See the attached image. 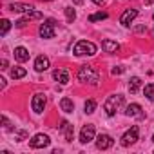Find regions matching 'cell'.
<instances>
[{
    "instance_id": "1f68e13d",
    "label": "cell",
    "mask_w": 154,
    "mask_h": 154,
    "mask_svg": "<svg viewBox=\"0 0 154 154\" xmlns=\"http://www.w3.org/2000/svg\"><path fill=\"white\" fill-rule=\"evenodd\" d=\"M6 87V78H0V89Z\"/></svg>"
},
{
    "instance_id": "2e32d148",
    "label": "cell",
    "mask_w": 154,
    "mask_h": 154,
    "mask_svg": "<svg viewBox=\"0 0 154 154\" xmlns=\"http://www.w3.org/2000/svg\"><path fill=\"white\" fill-rule=\"evenodd\" d=\"M15 58H17L18 62H27V60H29V51H27L26 47L18 45V47H15Z\"/></svg>"
},
{
    "instance_id": "ba28073f",
    "label": "cell",
    "mask_w": 154,
    "mask_h": 154,
    "mask_svg": "<svg viewBox=\"0 0 154 154\" xmlns=\"http://www.w3.org/2000/svg\"><path fill=\"white\" fill-rule=\"evenodd\" d=\"M136 17H138V9L129 8V9H125V11L122 13V17H120V24H122V26H125V27H129Z\"/></svg>"
},
{
    "instance_id": "74e56055",
    "label": "cell",
    "mask_w": 154,
    "mask_h": 154,
    "mask_svg": "<svg viewBox=\"0 0 154 154\" xmlns=\"http://www.w3.org/2000/svg\"><path fill=\"white\" fill-rule=\"evenodd\" d=\"M152 20H154V15H152Z\"/></svg>"
},
{
    "instance_id": "44dd1931",
    "label": "cell",
    "mask_w": 154,
    "mask_h": 154,
    "mask_svg": "<svg viewBox=\"0 0 154 154\" xmlns=\"http://www.w3.org/2000/svg\"><path fill=\"white\" fill-rule=\"evenodd\" d=\"M9 29H11V22H9L8 18H2V20H0V35L6 36Z\"/></svg>"
},
{
    "instance_id": "484cf974",
    "label": "cell",
    "mask_w": 154,
    "mask_h": 154,
    "mask_svg": "<svg viewBox=\"0 0 154 154\" xmlns=\"http://www.w3.org/2000/svg\"><path fill=\"white\" fill-rule=\"evenodd\" d=\"M26 17H27L29 20H40V18H42V13H38V11H31V13H26Z\"/></svg>"
},
{
    "instance_id": "603a6c76",
    "label": "cell",
    "mask_w": 154,
    "mask_h": 154,
    "mask_svg": "<svg viewBox=\"0 0 154 154\" xmlns=\"http://www.w3.org/2000/svg\"><path fill=\"white\" fill-rule=\"evenodd\" d=\"M84 111H85V114H93L96 111V102L94 100H87L85 105H84Z\"/></svg>"
},
{
    "instance_id": "e575fe53",
    "label": "cell",
    "mask_w": 154,
    "mask_h": 154,
    "mask_svg": "<svg viewBox=\"0 0 154 154\" xmlns=\"http://www.w3.org/2000/svg\"><path fill=\"white\" fill-rule=\"evenodd\" d=\"M74 2H76V4H82V2H84V0H74Z\"/></svg>"
},
{
    "instance_id": "5b68a950",
    "label": "cell",
    "mask_w": 154,
    "mask_h": 154,
    "mask_svg": "<svg viewBox=\"0 0 154 154\" xmlns=\"http://www.w3.org/2000/svg\"><path fill=\"white\" fill-rule=\"evenodd\" d=\"M51 143V138L47 136V134H35L33 138H31V141H29V145L33 147V149H44V147H47Z\"/></svg>"
},
{
    "instance_id": "52a82bcc",
    "label": "cell",
    "mask_w": 154,
    "mask_h": 154,
    "mask_svg": "<svg viewBox=\"0 0 154 154\" xmlns=\"http://www.w3.org/2000/svg\"><path fill=\"white\" fill-rule=\"evenodd\" d=\"M138 132H140V131H138V127H136V125H134V127H131V129L122 136V145H123V147H129V145L136 143V141H138Z\"/></svg>"
},
{
    "instance_id": "f546056e",
    "label": "cell",
    "mask_w": 154,
    "mask_h": 154,
    "mask_svg": "<svg viewBox=\"0 0 154 154\" xmlns=\"http://www.w3.org/2000/svg\"><path fill=\"white\" fill-rule=\"evenodd\" d=\"M2 123H4V127H6L8 131H11V123H9V120H8L6 116H2Z\"/></svg>"
},
{
    "instance_id": "277c9868",
    "label": "cell",
    "mask_w": 154,
    "mask_h": 154,
    "mask_svg": "<svg viewBox=\"0 0 154 154\" xmlns=\"http://www.w3.org/2000/svg\"><path fill=\"white\" fill-rule=\"evenodd\" d=\"M54 27H56V20H53V18H49V20H45L42 26H40V36L42 38H54V35H56V31H54Z\"/></svg>"
},
{
    "instance_id": "e0dca14e",
    "label": "cell",
    "mask_w": 154,
    "mask_h": 154,
    "mask_svg": "<svg viewBox=\"0 0 154 154\" xmlns=\"http://www.w3.org/2000/svg\"><path fill=\"white\" fill-rule=\"evenodd\" d=\"M102 49H103L105 53H116V51L120 49V45H118V42H114V40H103V42H102Z\"/></svg>"
},
{
    "instance_id": "4fadbf2b",
    "label": "cell",
    "mask_w": 154,
    "mask_h": 154,
    "mask_svg": "<svg viewBox=\"0 0 154 154\" xmlns=\"http://www.w3.org/2000/svg\"><path fill=\"white\" fill-rule=\"evenodd\" d=\"M47 69H49V58L44 56V54H40V56L35 60V71H36V72H44V71H47Z\"/></svg>"
},
{
    "instance_id": "d6a6232c",
    "label": "cell",
    "mask_w": 154,
    "mask_h": 154,
    "mask_svg": "<svg viewBox=\"0 0 154 154\" xmlns=\"http://www.w3.org/2000/svg\"><path fill=\"white\" fill-rule=\"evenodd\" d=\"M93 2H94V4H98V6H102V4L105 2V0H93Z\"/></svg>"
},
{
    "instance_id": "8d00e7d4",
    "label": "cell",
    "mask_w": 154,
    "mask_h": 154,
    "mask_svg": "<svg viewBox=\"0 0 154 154\" xmlns=\"http://www.w3.org/2000/svg\"><path fill=\"white\" fill-rule=\"evenodd\" d=\"M152 141H154V134H152Z\"/></svg>"
},
{
    "instance_id": "ffe728a7",
    "label": "cell",
    "mask_w": 154,
    "mask_h": 154,
    "mask_svg": "<svg viewBox=\"0 0 154 154\" xmlns=\"http://www.w3.org/2000/svg\"><path fill=\"white\" fill-rule=\"evenodd\" d=\"M27 72H26V69L24 67H13L11 69V78L13 80H20V78H24Z\"/></svg>"
},
{
    "instance_id": "7a4b0ae2",
    "label": "cell",
    "mask_w": 154,
    "mask_h": 154,
    "mask_svg": "<svg viewBox=\"0 0 154 154\" xmlns=\"http://www.w3.org/2000/svg\"><path fill=\"white\" fill-rule=\"evenodd\" d=\"M122 105H123V96H122V94H112V96H109V98L105 100L103 111H105L107 116H114V114L120 111Z\"/></svg>"
},
{
    "instance_id": "d6986e66",
    "label": "cell",
    "mask_w": 154,
    "mask_h": 154,
    "mask_svg": "<svg viewBox=\"0 0 154 154\" xmlns=\"http://www.w3.org/2000/svg\"><path fill=\"white\" fill-rule=\"evenodd\" d=\"M140 87H141V78L140 76H132V78L129 80V91L131 93H138Z\"/></svg>"
},
{
    "instance_id": "30bf717a",
    "label": "cell",
    "mask_w": 154,
    "mask_h": 154,
    "mask_svg": "<svg viewBox=\"0 0 154 154\" xmlns=\"http://www.w3.org/2000/svg\"><path fill=\"white\" fill-rule=\"evenodd\" d=\"M125 116H129V118H145V112H143V109H141V105L140 103H131V105H127V109H125Z\"/></svg>"
},
{
    "instance_id": "5bb4252c",
    "label": "cell",
    "mask_w": 154,
    "mask_h": 154,
    "mask_svg": "<svg viewBox=\"0 0 154 154\" xmlns=\"http://www.w3.org/2000/svg\"><path fill=\"white\" fill-rule=\"evenodd\" d=\"M60 132H63V136H65V141H72V136H74V127L69 123V122H62V125H60Z\"/></svg>"
},
{
    "instance_id": "6da1fadb",
    "label": "cell",
    "mask_w": 154,
    "mask_h": 154,
    "mask_svg": "<svg viewBox=\"0 0 154 154\" xmlns=\"http://www.w3.org/2000/svg\"><path fill=\"white\" fill-rule=\"evenodd\" d=\"M78 80L82 82V84H89V85H96L98 84V78H100V74L91 67V65H82L80 69H78Z\"/></svg>"
},
{
    "instance_id": "cb8c5ba5",
    "label": "cell",
    "mask_w": 154,
    "mask_h": 154,
    "mask_svg": "<svg viewBox=\"0 0 154 154\" xmlns=\"http://www.w3.org/2000/svg\"><path fill=\"white\" fill-rule=\"evenodd\" d=\"M109 15L105 13V11H100V13H94V15H91L89 17V22H98V20H105Z\"/></svg>"
},
{
    "instance_id": "7402d4cb",
    "label": "cell",
    "mask_w": 154,
    "mask_h": 154,
    "mask_svg": "<svg viewBox=\"0 0 154 154\" xmlns=\"http://www.w3.org/2000/svg\"><path fill=\"white\" fill-rule=\"evenodd\" d=\"M143 94L147 96V100L154 102V84H147L145 89H143Z\"/></svg>"
},
{
    "instance_id": "836d02e7",
    "label": "cell",
    "mask_w": 154,
    "mask_h": 154,
    "mask_svg": "<svg viewBox=\"0 0 154 154\" xmlns=\"http://www.w3.org/2000/svg\"><path fill=\"white\" fill-rule=\"evenodd\" d=\"M145 2V6H150V4H154V0H143Z\"/></svg>"
},
{
    "instance_id": "d4e9b609",
    "label": "cell",
    "mask_w": 154,
    "mask_h": 154,
    "mask_svg": "<svg viewBox=\"0 0 154 154\" xmlns=\"http://www.w3.org/2000/svg\"><path fill=\"white\" fill-rule=\"evenodd\" d=\"M63 13H65L67 22H74V18H76V11H74L72 8H65V9H63Z\"/></svg>"
},
{
    "instance_id": "7c38bea8",
    "label": "cell",
    "mask_w": 154,
    "mask_h": 154,
    "mask_svg": "<svg viewBox=\"0 0 154 154\" xmlns=\"http://www.w3.org/2000/svg\"><path fill=\"white\" fill-rule=\"evenodd\" d=\"M53 78L60 85H67L69 84V72H67V69H54L53 71Z\"/></svg>"
},
{
    "instance_id": "d590c367",
    "label": "cell",
    "mask_w": 154,
    "mask_h": 154,
    "mask_svg": "<svg viewBox=\"0 0 154 154\" xmlns=\"http://www.w3.org/2000/svg\"><path fill=\"white\" fill-rule=\"evenodd\" d=\"M42 2H53V0H42Z\"/></svg>"
},
{
    "instance_id": "ac0fdd59",
    "label": "cell",
    "mask_w": 154,
    "mask_h": 154,
    "mask_svg": "<svg viewBox=\"0 0 154 154\" xmlns=\"http://www.w3.org/2000/svg\"><path fill=\"white\" fill-rule=\"evenodd\" d=\"M60 109H62L63 112H72V111H74L72 100H71V98H62V100H60Z\"/></svg>"
},
{
    "instance_id": "3957f363",
    "label": "cell",
    "mask_w": 154,
    "mask_h": 154,
    "mask_svg": "<svg viewBox=\"0 0 154 154\" xmlns=\"http://www.w3.org/2000/svg\"><path fill=\"white\" fill-rule=\"evenodd\" d=\"M74 54L76 56H94L96 54V45L93 42H87V40H80L78 44L74 45Z\"/></svg>"
},
{
    "instance_id": "9c48e42d",
    "label": "cell",
    "mask_w": 154,
    "mask_h": 154,
    "mask_svg": "<svg viewBox=\"0 0 154 154\" xmlns=\"http://www.w3.org/2000/svg\"><path fill=\"white\" fill-rule=\"evenodd\" d=\"M31 107H33V111H35L36 114L44 112V109H45V94H42V93H36V94L33 96Z\"/></svg>"
},
{
    "instance_id": "4316f807",
    "label": "cell",
    "mask_w": 154,
    "mask_h": 154,
    "mask_svg": "<svg viewBox=\"0 0 154 154\" xmlns=\"http://www.w3.org/2000/svg\"><path fill=\"white\" fill-rule=\"evenodd\" d=\"M27 24H29V18H27V17H26V18H20L18 22H15L17 27H24V26H27Z\"/></svg>"
},
{
    "instance_id": "8992f818",
    "label": "cell",
    "mask_w": 154,
    "mask_h": 154,
    "mask_svg": "<svg viewBox=\"0 0 154 154\" xmlns=\"http://www.w3.org/2000/svg\"><path fill=\"white\" fill-rule=\"evenodd\" d=\"M94 125L93 123H87V125H84L82 127V131H80V141L85 145V143H89V141H93L94 140Z\"/></svg>"
},
{
    "instance_id": "4dcf8cb0",
    "label": "cell",
    "mask_w": 154,
    "mask_h": 154,
    "mask_svg": "<svg viewBox=\"0 0 154 154\" xmlns=\"http://www.w3.org/2000/svg\"><path fill=\"white\" fill-rule=\"evenodd\" d=\"M0 65H2V67H0V69H8V60L4 58L2 62H0Z\"/></svg>"
},
{
    "instance_id": "9a60e30c",
    "label": "cell",
    "mask_w": 154,
    "mask_h": 154,
    "mask_svg": "<svg viewBox=\"0 0 154 154\" xmlns=\"http://www.w3.org/2000/svg\"><path fill=\"white\" fill-rule=\"evenodd\" d=\"M9 9H11L13 13H31L35 8H33L31 4H18V2H15V4L9 6Z\"/></svg>"
},
{
    "instance_id": "83f0119b",
    "label": "cell",
    "mask_w": 154,
    "mask_h": 154,
    "mask_svg": "<svg viewBox=\"0 0 154 154\" xmlns=\"http://www.w3.org/2000/svg\"><path fill=\"white\" fill-rule=\"evenodd\" d=\"M122 72H123V67H122V65H116V67H112V69H111V74H112V76L122 74Z\"/></svg>"
},
{
    "instance_id": "f1b7e54d",
    "label": "cell",
    "mask_w": 154,
    "mask_h": 154,
    "mask_svg": "<svg viewBox=\"0 0 154 154\" xmlns=\"http://www.w3.org/2000/svg\"><path fill=\"white\" fill-rule=\"evenodd\" d=\"M26 136H27V132H26V131H18V134H17V141H24V140H26Z\"/></svg>"
},
{
    "instance_id": "8fae6325",
    "label": "cell",
    "mask_w": 154,
    "mask_h": 154,
    "mask_svg": "<svg viewBox=\"0 0 154 154\" xmlns=\"http://www.w3.org/2000/svg\"><path fill=\"white\" fill-rule=\"evenodd\" d=\"M112 143H114V140H112L109 134H100V136L96 138V147H98L100 150H107V149H111Z\"/></svg>"
}]
</instances>
